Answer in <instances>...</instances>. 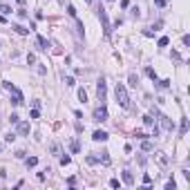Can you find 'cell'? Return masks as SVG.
Returning <instances> with one entry per match:
<instances>
[{
    "mask_svg": "<svg viewBox=\"0 0 190 190\" xmlns=\"http://www.w3.org/2000/svg\"><path fill=\"white\" fill-rule=\"evenodd\" d=\"M16 139V134H14V132H9V134L7 136H5V141H7V143H11V141H14Z\"/></svg>",
    "mask_w": 190,
    "mask_h": 190,
    "instance_id": "28",
    "label": "cell"
},
{
    "mask_svg": "<svg viewBox=\"0 0 190 190\" xmlns=\"http://www.w3.org/2000/svg\"><path fill=\"white\" fill-rule=\"evenodd\" d=\"M65 85H70V87H72V85H76V83H74L72 76H65Z\"/></svg>",
    "mask_w": 190,
    "mask_h": 190,
    "instance_id": "31",
    "label": "cell"
},
{
    "mask_svg": "<svg viewBox=\"0 0 190 190\" xmlns=\"http://www.w3.org/2000/svg\"><path fill=\"white\" fill-rule=\"evenodd\" d=\"M78 99H80V101H83V103H85V101H87V92H85L83 87H80V90H78Z\"/></svg>",
    "mask_w": 190,
    "mask_h": 190,
    "instance_id": "19",
    "label": "cell"
},
{
    "mask_svg": "<svg viewBox=\"0 0 190 190\" xmlns=\"http://www.w3.org/2000/svg\"><path fill=\"white\" fill-rule=\"evenodd\" d=\"M175 188H177L175 181H168V183H165V190H175Z\"/></svg>",
    "mask_w": 190,
    "mask_h": 190,
    "instance_id": "30",
    "label": "cell"
},
{
    "mask_svg": "<svg viewBox=\"0 0 190 190\" xmlns=\"http://www.w3.org/2000/svg\"><path fill=\"white\" fill-rule=\"evenodd\" d=\"M70 161H72V157H70V154H63V157H61V165H67Z\"/></svg>",
    "mask_w": 190,
    "mask_h": 190,
    "instance_id": "21",
    "label": "cell"
},
{
    "mask_svg": "<svg viewBox=\"0 0 190 190\" xmlns=\"http://www.w3.org/2000/svg\"><path fill=\"white\" fill-rule=\"evenodd\" d=\"M92 139H94V141H107V132H103V130H96L94 134H92Z\"/></svg>",
    "mask_w": 190,
    "mask_h": 190,
    "instance_id": "8",
    "label": "cell"
},
{
    "mask_svg": "<svg viewBox=\"0 0 190 190\" xmlns=\"http://www.w3.org/2000/svg\"><path fill=\"white\" fill-rule=\"evenodd\" d=\"M136 83H139V78H136V74H130V85H132V87H136Z\"/></svg>",
    "mask_w": 190,
    "mask_h": 190,
    "instance_id": "22",
    "label": "cell"
},
{
    "mask_svg": "<svg viewBox=\"0 0 190 190\" xmlns=\"http://www.w3.org/2000/svg\"><path fill=\"white\" fill-rule=\"evenodd\" d=\"M18 121H20L18 114H11V116H9V123H18Z\"/></svg>",
    "mask_w": 190,
    "mask_h": 190,
    "instance_id": "25",
    "label": "cell"
},
{
    "mask_svg": "<svg viewBox=\"0 0 190 190\" xmlns=\"http://www.w3.org/2000/svg\"><path fill=\"white\" fill-rule=\"evenodd\" d=\"M154 2H157V7H163V5H165V0H154Z\"/></svg>",
    "mask_w": 190,
    "mask_h": 190,
    "instance_id": "35",
    "label": "cell"
},
{
    "mask_svg": "<svg viewBox=\"0 0 190 190\" xmlns=\"http://www.w3.org/2000/svg\"><path fill=\"white\" fill-rule=\"evenodd\" d=\"M114 94H116V103H119L121 107H125V110H128V107H130V96H128V90H125L123 83H116Z\"/></svg>",
    "mask_w": 190,
    "mask_h": 190,
    "instance_id": "1",
    "label": "cell"
},
{
    "mask_svg": "<svg viewBox=\"0 0 190 190\" xmlns=\"http://www.w3.org/2000/svg\"><path fill=\"white\" fill-rule=\"evenodd\" d=\"M110 2H114V0H110Z\"/></svg>",
    "mask_w": 190,
    "mask_h": 190,
    "instance_id": "39",
    "label": "cell"
},
{
    "mask_svg": "<svg viewBox=\"0 0 190 190\" xmlns=\"http://www.w3.org/2000/svg\"><path fill=\"white\" fill-rule=\"evenodd\" d=\"M143 183H146V186H150V183H152V177H150V175H143Z\"/></svg>",
    "mask_w": 190,
    "mask_h": 190,
    "instance_id": "27",
    "label": "cell"
},
{
    "mask_svg": "<svg viewBox=\"0 0 190 190\" xmlns=\"http://www.w3.org/2000/svg\"><path fill=\"white\" fill-rule=\"evenodd\" d=\"M94 121H99V123L107 121V107H105V103H101V105L94 110Z\"/></svg>",
    "mask_w": 190,
    "mask_h": 190,
    "instance_id": "3",
    "label": "cell"
},
{
    "mask_svg": "<svg viewBox=\"0 0 190 190\" xmlns=\"http://www.w3.org/2000/svg\"><path fill=\"white\" fill-rule=\"evenodd\" d=\"M143 123H146L148 128H152V125H154V119H152V114H146V116H143Z\"/></svg>",
    "mask_w": 190,
    "mask_h": 190,
    "instance_id": "14",
    "label": "cell"
},
{
    "mask_svg": "<svg viewBox=\"0 0 190 190\" xmlns=\"http://www.w3.org/2000/svg\"><path fill=\"white\" fill-rule=\"evenodd\" d=\"M11 29H16V34H20V36H27V34H29V29H25L22 25H14Z\"/></svg>",
    "mask_w": 190,
    "mask_h": 190,
    "instance_id": "11",
    "label": "cell"
},
{
    "mask_svg": "<svg viewBox=\"0 0 190 190\" xmlns=\"http://www.w3.org/2000/svg\"><path fill=\"white\" fill-rule=\"evenodd\" d=\"M38 45H40V49H49V40L45 36H38Z\"/></svg>",
    "mask_w": 190,
    "mask_h": 190,
    "instance_id": "12",
    "label": "cell"
},
{
    "mask_svg": "<svg viewBox=\"0 0 190 190\" xmlns=\"http://www.w3.org/2000/svg\"><path fill=\"white\" fill-rule=\"evenodd\" d=\"M168 43H170V38H168V36H161V38H159V47H165Z\"/></svg>",
    "mask_w": 190,
    "mask_h": 190,
    "instance_id": "20",
    "label": "cell"
},
{
    "mask_svg": "<svg viewBox=\"0 0 190 190\" xmlns=\"http://www.w3.org/2000/svg\"><path fill=\"white\" fill-rule=\"evenodd\" d=\"M85 2H92V0H85Z\"/></svg>",
    "mask_w": 190,
    "mask_h": 190,
    "instance_id": "38",
    "label": "cell"
},
{
    "mask_svg": "<svg viewBox=\"0 0 190 190\" xmlns=\"http://www.w3.org/2000/svg\"><path fill=\"white\" fill-rule=\"evenodd\" d=\"M99 18L103 22V29H105V36H110V20H107V14H105V9L99 7Z\"/></svg>",
    "mask_w": 190,
    "mask_h": 190,
    "instance_id": "4",
    "label": "cell"
},
{
    "mask_svg": "<svg viewBox=\"0 0 190 190\" xmlns=\"http://www.w3.org/2000/svg\"><path fill=\"white\" fill-rule=\"evenodd\" d=\"M186 132H188V119H181V128H179V134H181V136H186Z\"/></svg>",
    "mask_w": 190,
    "mask_h": 190,
    "instance_id": "13",
    "label": "cell"
},
{
    "mask_svg": "<svg viewBox=\"0 0 190 190\" xmlns=\"http://www.w3.org/2000/svg\"><path fill=\"white\" fill-rule=\"evenodd\" d=\"M123 181L128 183V186H132V183H134V177H132L130 170H123Z\"/></svg>",
    "mask_w": 190,
    "mask_h": 190,
    "instance_id": "9",
    "label": "cell"
},
{
    "mask_svg": "<svg viewBox=\"0 0 190 190\" xmlns=\"http://www.w3.org/2000/svg\"><path fill=\"white\" fill-rule=\"evenodd\" d=\"M67 14H70V16H72V18H76V9H74V7H72V5H67Z\"/></svg>",
    "mask_w": 190,
    "mask_h": 190,
    "instance_id": "23",
    "label": "cell"
},
{
    "mask_svg": "<svg viewBox=\"0 0 190 190\" xmlns=\"http://www.w3.org/2000/svg\"><path fill=\"white\" fill-rule=\"evenodd\" d=\"M0 11H2V14H11V7L9 5H0Z\"/></svg>",
    "mask_w": 190,
    "mask_h": 190,
    "instance_id": "24",
    "label": "cell"
},
{
    "mask_svg": "<svg viewBox=\"0 0 190 190\" xmlns=\"http://www.w3.org/2000/svg\"><path fill=\"white\" fill-rule=\"evenodd\" d=\"M121 7H123V9H125V7H130V0H121Z\"/></svg>",
    "mask_w": 190,
    "mask_h": 190,
    "instance_id": "34",
    "label": "cell"
},
{
    "mask_svg": "<svg viewBox=\"0 0 190 190\" xmlns=\"http://www.w3.org/2000/svg\"><path fill=\"white\" fill-rule=\"evenodd\" d=\"M154 83H157V87H159V90H168V87H170V78H163V80H154Z\"/></svg>",
    "mask_w": 190,
    "mask_h": 190,
    "instance_id": "10",
    "label": "cell"
},
{
    "mask_svg": "<svg viewBox=\"0 0 190 190\" xmlns=\"http://www.w3.org/2000/svg\"><path fill=\"white\" fill-rule=\"evenodd\" d=\"M16 125H18V134H29V123H27V121H22V123L18 121Z\"/></svg>",
    "mask_w": 190,
    "mask_h": 190,
    "instance_id": "7",
    "label": "cell"
},
{
    "mask_svg": "<svg viewBox=\"0 0 190 190\" xmlns=\"http://www.w3.org/2000/svg\"><path fill=\"white\" fill-rule=\"evenodd\" d=\"M141 148H143V150H146V152H150V150H152V143H150V141H146V139H143V143H141Z\"/></svg>",
    "mask_w": 190,
    "mask_h": 190,
    "instance_id": "18",
    "label": "cell"
},
{
    "mask_svg": "<svg viewBox=\"0 0 190 190\" xmlns=\"http://www.w3.org/2000/svg\"><path fill=\"white\" fill-rule=\"evenodd\" d=\"M25 163H27V168H34V165L38 163V159L36 157H29V159H25Z\"/></svg>",
    "mask_w": 190,
    "mask_h": 190,
    "instance_id": "15",
    "label": "cell"
},
{
    "mask_svg": "<svg viewBox=\"0 0 190 190\" xmlns=\"http://www.w3.org/2000/svg\"><path fill=\"white\" fill-rule=\"evenodd\" d=\"M154 159H157V163L161 165V168H168L170 165V159H168L165 152H154Z\"/></svg>",
    "mask_w": 190,
    "mask_h": 190,
    "instance_id": "5",
    "label": "cell"
},
{
    "mask_svg": "<svg viewBox=\"0 0 190 190\" xmlns=\"http://www.w3.org/2000/svg\"><path fill=\"white\" fill-rule=\"evenodd\" d=\"M96 94H99V101H101V103H105V96H107L105 78H99V80H96Z\"/></svg>",
    "mask_w": 190,
    "mask_h": 190,
    "instance_id": "2",
    "label": "cell"
},
{
    "mask_svg": "<svg viewBox=\"0 0 190 190\" xmlns=\"http://www.w3.org/2000/svg\"><path fill=\"white\" fill-rule=\"evenodd\" d=\"M27 63H29V65H34V63H36V56L29 54V56H27Z\"/></svg>",
    "mask_w": 190,
    "mask_h": 190,
    "instance_id": "32",
    "label": "cell"
},
{
    "mask_svg": "<svg viewBox=\"0 0 190 190\" xmlns=\"http://www.w3.org/2000/svg\"><path fill=\"white\" fill-rule=\"evenodd\" d=\"M159 121H161V128H163V130H168V132L175 130V123H172V121L165 116V114H159Z\"/></svg>",
    "mask_w": 190,
    "mask_h": 190,
    "instance_id": "6",
    "label": "cell"
},
{
    "mask_svg": "<svg viewBox=\"0 0 190 190\" xmlns=\"http://www.w3.org/2000/svg\"><path fill=\"white\" fill-rule=\"evenodd\" d=\"M0 22H7V20H5V16H2V14H0Z\"/></svg>",
    "mask_w": 190,
    "mask_h": 190,
    "instance_id": "36",
    "label": "cell"
},
{
    "mask_svg": "<svg viewBox=\"0 0 190 190\" xmlns=\"http://www.w3.org/2000/svg\"><path fill=\"white\" fill-rule=\"evenodd\" d=\"M49 150H51V154H61V146H58V143H51Z\"/></svg>",
    "mask_w": 190,
    "mask_h": 190,
    "instance_id": "16",
    "label": "cell"
},
{
    "mask_svg": "<svg viewBox=\"0 0 190 190\" xmlns=\"http://www.w3.org/2000/svg\"><path fill=\"white\" fill-rule=\"evenodd\" d=\"M146 74H148V76H150L152 80H157V72H154L152 67H146Z\"/></svg>",
    "mask_w": 190,
    "mask_h": 190,
    "instance_id": "17",
    "label": "cell"
},
{
    "mask_svg": "<svg viewBox=\"0 0 190 190\" xmlns=\"http://www.w3.org/2000/svg\"><path fill=\"white\" fill-rule=\"evenodd\" d=\"M0 152H2V143H0Z\"/></svg>",
    "mask_w": 190,
    "mask_h": 190,
    "instance_id": "37",
    "label": "cell"
},
{
    "mask_svg": "<svg viewBox=\"0 0 190 190\" xmlns=\"http://www.w3.org/2000/svg\"><path fill=\"white\" fill-rule=\"evenodd\" d=\"M132 16H134V18H139V16H141V9H139V7H132Z\"/></svg>",
    "mask_w": 190,
    "mask_h": 190,
    "instance_id": "26",
    "label": "cell"
},
{
    "mask_svg": "<svg viewBox=\"0 0 190 190\" xmlns=\"http://www.w3.org/2000/svg\"><path fill=\"white\" fill-rule=\"evenodd\" d=\"M110 186H112V188H119L121 183H119V179H112V181H110Z\"/></svg>",
    "mask_w": 190,
    "mask_h": 190,
    "instance_id": "33",
    "label": "cell"
},
{
    "mask_svg": "<svg viewBox=\"0 0 190 190\" xmlns=\"http://www.w3.org/2000/svg\"><path fill=\"white\" fill-rule=\"evenodd\" d=\"M29 116H31V119H38V116H40V112H38V107H34V110H31V114H29Z\"/></svg>",
    "mask_w": 190,
    "mask_h": 190,
    "instance_id": "29",
    "label": "cell"
}]
</instances>
